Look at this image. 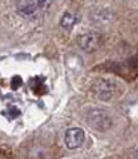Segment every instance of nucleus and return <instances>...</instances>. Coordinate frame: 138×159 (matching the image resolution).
I'll use <instances>...</instances> for the list:
<instances>
[{
	"mask_svg": "<svg viewBox=\"0 0 138 159\" xmlns=\"http://www.w3.org/2000/svg\"><path fill=\"white\" fill-rule=\"evenodd\" d=\"M54 0H18L17 11L21 17L33 20L42 17L51 7Z\"/></svg>",
	"mask_w": 138,
	"mask_h": 159,
	"instance_id": "1",
	"label": "nucleus"
},
{
	"mask_svg": "<svg viewBox=\"0 0 138 159\" xmlns=\"http://www.w3.org/2000/svg\"><path fill=\"white\" fill-rule=\"evenodd\" d=\"M87 123L91 129L97 131H105L112 126V118L104 109H91L87 115Z\"/></svg>",
	"mask_w": 138,
	"mask_h": 159,
	"instance_id": "2",
	"label": "nucleus"
},
{
	"mask_svg": "<svg viewBox=\"0 0 138 159\" xmlns=\"http://www.w3.org/2000/svg\"><path fill=\"white\" fill-rule=\"evenodd\" d=\"M93 91L100 100L106 101V100H110L115 97L116 91H118V84L110 79H100L94 83Z\"/></svg>",
	"mask_w": 138,
	"mask_h": 159,
	"instance_id": "3",
	"label": "nucleus"
},
{
	"mask_svg": "<svg viewBox=\"0 0 138 159\" xmlns=\"http://www.w3.org/2000/svg\"><path fill=\"white\" fill-rule=\"evenodd\" d=\"M78 43L82 50H84L86 53H93V51L100 48L101 43H102V38L97 32H87L79 36Z\"/></svg>",
	"mask_w": 138,
	"mask_h": 159,
	"instance_id": "4",
	"label": "nucleus"
},
{
	"mask_svg": "<svg viewBox=\"0 0 138 159\" xmlns=\"http://www.w3.org/2000/svg\"><path fill=\"white\" fill-rule=\"evenodd\" d=\"M84 130L80 127H70L65 133V145L69 149L79 148L84 143Z\"/></svg>",
	"mask_w": 138,
	"mask_h": 159,
	"instance_id": "5",
	"label": "nucleus"
},
{
	"mask_svg": "<svg viewBox=\"0 0 138 159\" xmlns=\"http://www.w3.org/2000/svg\"><path fill=\"white\" fill-rule=\"evenodd\" d=\"M76 21H78V17L76 15H73L72 13H65L62 15V18H61V28L65 29V30H70L73 28V25L76 24Z\"/></svg>",
	"mask_w": 138,
	"mask_h": 159,
	"instance_id": "6",
	"label": "nucleus"
},
{
	"mask_svg": "<svg viewBox=\"0 0 138 159\" xmlns=\"http://www.w3.org/2000/svg\"><path fill=\"white\" fill-rule=\"evenodd\" d=\"M136 157L138 158V149H137V151H136Z\"/></svg>",
	"mask_w": 138,
	"mask_h": 159,
	"instance_id": "7",
	"label": "nucleus"
}]
</instances>
